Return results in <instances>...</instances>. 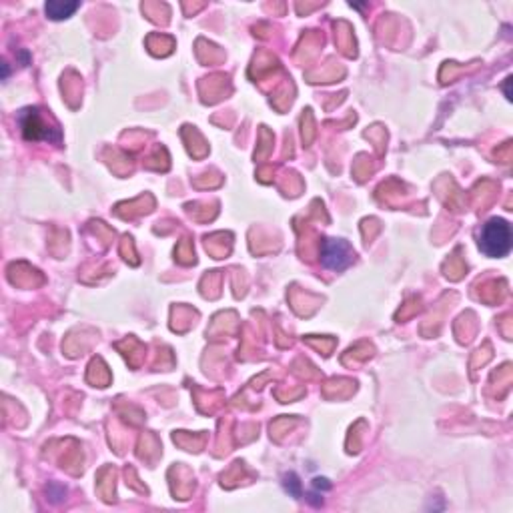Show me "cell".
I'll list each match as a JSON object with an SVG mask.
<instances>
[{"instance_id": "cell-1", "label": "cell", "mask_w": 513, "mask_h": 513, "mask_svg": "<svg viewBox=\"0 0 513 513\" xmlns=\"http://www.w3.org/2000/svg\"><path fill=\"white\" fill-rule=\"evenodd\" d=\"M512 225L505 219H491L479 231V249L488 256H505L512 251Z\"/></svg>"}, {"instance_id": "cell-2", "label": "cell", "mask_w": 513, "mask_h": 513, "mask_svg": "<svg viewBox=\"0 0 513 513\" xmlns=\"http://www.w3.org/2000/svg\"><path fill=\"white\" fill-rule=\"evenodd\" d=\"M18 122H20L23 135L28 141H54V143H61V131L57 126L50 129L37 109L23 110L20 117H18Z\"/></svg>"}, {"instance_id": "cell-3", "label": "cell", "mask_w": 513, "mask_h": 513, "mask_svg": "<svg viewBox=\"0 0 513 513\" xmlns=\"http://www.w3.org/2000/svg\"><path fill=\"white\" fill-rule=\"evenodd\" d=\"M321 261L327 269L343 271L353 263V251L345 241L327 239L321 249Z\"/></svg>"}, {"instance_id": "cell-4", "label": "cell", "mask_w": 513, "mask_h": 513, "mask_svg": "<svg viewBox=\"0 0 513 513\" xmlns=\"http://www.w3.org/2000/svg\"><path fill=\"white\" fill-rule=\"evenodd\" d=\"M78 6H81L78 2H49L47 4V14H49L50 18H54V20H61V18H69Z\"/></svg>"}, {"instance_id": "cell-5", "label": "cell", "mask_w": 513, "mask_h": 513, "mask_svg": "<svg viewBox=\"0 0 513 513\" xmlns=\"http://www.w3.org/2000/svg\"><path fill=\"white\" fill-rule=\"evenodd\" d=\"M285 488H287V491H289L293 497H299V495H301V483L297 481V477H295L293 473L285 476Z\"/></svg>"}, {"instance_id": "cell-6", "label": "cell", "mask_w": 513, "mask_h": 513, "mask_svg": "<svg viewBox=\"0 0 513 513\" xmlns=\"http://www.w3.org/2000/svg\"><path fill=\"white\" fill-rule=\"evenodd\" d=\"M315 488L329 489V483H327V479H315Z\"/></svg>"}]
</instances>
